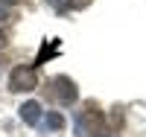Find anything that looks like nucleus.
I'll return each instance as SVG.
<instances>
[{
    "instance_id": "1",
    "label": "nucleus",
    "mask_w": 146,
    "mask_h": 137,
    "mask_svg": "<svg viewBox=\"0 0 146 137\" xmlns=\"http://www.w3.org/2000/svg\"><path fill=\"white\" fill-rule=\"evenodd\" d=\"M76 134L79 137H108L105 117L94 102H85V108L76 114Z\"/></svg>"
},
{
    "instance_id": "2",
    "label": "nucleus",
    "mask_w": 146,
    "mask_h": 137,
    "mask_svg": "<svg viewBox=\"0 0 146 137\" xmlns=\"http://www.w3.org/2000/svg\"><path fill=\"white\" fill-rule=\"evenodd\" d=\"M35 85H38V73L35 67H15L9 76V91H35Z\"/></svg>"
},
{
    "instance_id": "3",
    "label": "nucleus",
    "mask_w": 146,
    "mask_h": 137,
    "mask_svg": "<svg viewBox=\"0 0 146 137\" xmlns=\"http://www.w3.org/2000/svg\"><path fill=\"white\" fill-rule=\"evenodd\" d=\"M50 85H53V96H56L62 105H73V102H76L79 91H76V85H73V79H67V76H56Z\"/></svg>"
},
{
    "instance_id": "4",
    "label": "nucleus",
    "mask_w": 146,
    "mask_h": 137,
    "mask_svg": "<svg viewBox=\"0 0 146 137\" xmlns=\"http://www.w3.org/2000/svg\"><path fill=\"white\" fill-rule=\"evenodd\" d=\"M38 117H41V105L38 102H23L21 105V120L27 122V126H35Z\"/></svg>"
},
{
    "instance_id": "5",
    "label": "nucleus",
    "mask_w": 146,
    "mask_h": 137,
    "mask_svg": "<svg viewBox=\"0 0 146 137\" xmlns=\"http://www.w3.org/2000/svg\"><path fill=\"white\" fill-rule=\"evenodd\" d=\"M91 0H50V6H56L58 12H67V9H85Z\"/></svg>"
},
{
    "instance_id": "6",
    "label": "nucleus",
    "mask_w": 146,
    "mask_h": 137,
    "mask_svg": "<svg viewBox=\"0 0 146 137\" xmlns=\"http://www.w3.org/2000/svg\"><path fill=\"white\" fill-rule=\"evenodd\" d=\"M56 53H58V41H50V47L44 44V47H41V53H38V58H35V64H44V61H47V58H53Z\"/></svg>"
},
{
    "instance_id": "7",
    "label": "nucleus",
    "mask_w": 146,
    "mask_h": 137,
    "mask_svg": "<svg viewBox=\"0 0 146 137\" xmlns=\"http://www.w3.org/2000/svg\"><path fill=\"white\" fill-rule=\"evenodd\" d=\"M47 126H50L53 131L64 128V117H62V114H47Z\"/></svg>"
},
{
    "instance_id": "8",
    "label": "nucleus",
    "mask_w": 146,
    "mask_h": 137,
    "mask_svg": "<svg viewBox=\"0 0 146 137\" xmlns=\"http://www.w3.org/2000/svg\"><path fill=\"white\" fill-rule=\"evenodd\" d=\"M0 21H9V12H6L3 6H0Z\"/></svg>"
},
{
    "instance_id": "9",
    "label": "nucleus",
    "mask_w": 146,
    "mask_h": 137,
    "mask_svg": "<svg viewBox=\"0 0 146 137\" xmlns=\"http://www.w3.org/2000/svg\"><path fill=\"white\" fill-rule=\"evenodd\" d=\"M0 3H6V6H18L21 0H0Z\"/></svg>"
},
{
    "instance_id": "10",
    "label": "nucleus",
    "mask_w": 146,
    "mask_h": 137,
    "mask_svg": "<svg viewBox=\"0 0 146 137\" xmlns=\"http://www.w3.org/2000/svg\"><path fill=\"white\" fill-rule=\"evenodd\" d=\"M3 44H6V35H3V32H0V47H3Z\"/></svg>"
}]
</instances>
